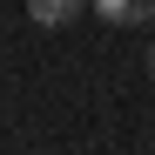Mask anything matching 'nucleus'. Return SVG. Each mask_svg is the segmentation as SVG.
Listing matches in <instances>:
<instances>
[{
    "mask_svg": "<svg viewBox=\"0 0 155 155\" xmlns=\"http://www.w3.org/2000/svg\"><path fill=\"white\" fill-rule=\"evenodd\" d=\"M94 14L108 27H142V20H155V0H94Z\"/></svg>",
    "mask_w": 155,
    "mask_h": 155,
    "instance_id": "obj_1",
    "label": "nucleus"
},
{
    "mask_svg": "<svg viewBox=\"0 0 155 155\" xmlns=\"http://www.w3.org/2000/svg\"><path fill=\"white\" fill-rule=\"evenodd\" d=\"M81 7H94V0H27V14H34V27H68Z\"/></svg>",
    "mask_w": 155,
    "mask_h": 155,
    "instance_id": "obj_2",
    "label": "nucleus"
},
{
    "mask_svg": "<svg viewBox=\"0 0 155 155\" xmlns=\"http://www.w3.org/2000/svg\"><path fill=\"white\" fill-rule=\"evenodd\" d=\"M148 74H155V47H148Z\"/></svg>",
    "mask_w": 155,
    "mask_h": 155,
    "instance_id": "obj_3",
    "label": "nucleus"
}]
</instances>
